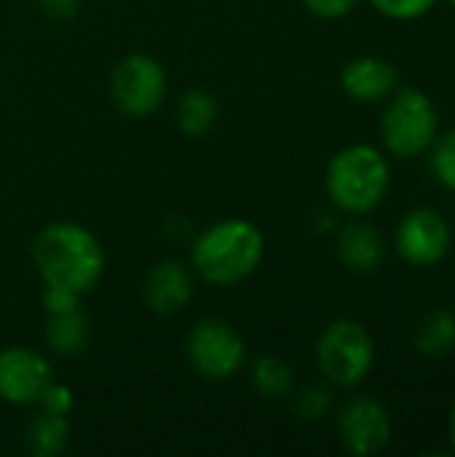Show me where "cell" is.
Masks as SVG:
<instances>
[{
	"instance_id": "5",
	"label": "cell",
	"mask_w": 455,
	"mask_h": 457,
	"mask_svg": "<svg viewBox=\"0 0 455 457\" xmlns=\"http://www.w3.org/2000/svg\"><path fill=\"white\" fill-rule=\"evenodd\" d=\"M375 364V343L370 329L354 319L327 324L316 343V367L335 388H357Z\"/></svg>"
},
{
	"instance_id": "8",
	"label": "cell",
	"mask_w": 455,
	"mask_h": 457,
	"mask_svg": "<svg viewBox=\"0 0 455 457\" xmlns=\"http://www.w3.org/2000/svg\"><path fill=\"white\" fill-rule=\"evenodd\" d=\"M394 244L400 257L413 268H434L453 246V230L442 212L432 206L413 209L402 217Z\"/></svg>"
},
{
	"instance_id": "13",
	"label": "cell",
	"mask_w": 455,
	"mask_h": 457,
	"mask_svg": "<svg viewBox=\"0 0 455 457\" xmlns=\"http://www.w3.org/2000/svg\"><path fill=\"white\" fill-rule=\"evenodd\" d=\"M335 252H338V260L346 270L367 276V273H375L381 268L383 254H386V244H383V236L375 225L354 220L338 230Z\"/></svg>"
},
{
	"instance_id": "18",
	"label": "cell",
	"mask_w": 455,
	"mask_h": 457,
	"mask_svg": "<svg viewBox=\"0 0 455 457\" xmlns=\"http://www.w3.org/2000/svg\"><path fill=\"white\" fill-rule=\"evenodd\" d=\"M249 383L263 399H287L295 391V370L279 356H257L249 367Z\"/></svg>"
},
{
	"instance_id": "24",
	"label": "cell",
	"mask_w": 455,
	"mask_h": 457,
	"mask_svg": "<svg viewBox=\"0 0 455 457\" xmlns=\"http://www.w3.org/2000/svg\"><path fill=\"white\" fill-rule=\"evenodd\" d=\"M43 13L56 19V21H70L80 13L83 8V0H38Z\"/></svg>"
},
{
	"instance_id": "26",
	"label": "cell",
	"mask_w": 455,
	"mask_h": 457,
	"mask_svg": "<svg viewBox=\"0 0 455 457\" xmlns=\"http://www.w3.org/2000/svg\"><path fill=\"white\" fill-rule=\"evenodd\" d=\"M448 3H451V5H453V8H455V0H448Z\"/></svg>"
},
{
	"instance_id": "21",
	"label": "cell",
	"mask_w": 455,
	"mask_h": 457,
	"mask_svg": "<svg viewBox=\"0 0 455 457\" xmlns=\"http://www.w3.org/2000/svg\"><path fill=\"white\" fill-rule=\"evenodd\" d=\"M370 5L392 21H413L426 16L437 0H370Z\"/></svg>"
},
{
	"instance_id": "23",
	"label": "cell",
	"mask_w": 455,
	"mask_h": 457,
	"mask_svg": "<svg viewBox=\"0 0 455 457\" xmlns=\"http://www.w3.org/2000/svg\"><path fill=\"white\" fill-rule=\"evenodd\" d=\"M303 5L308 8V13L333 21V19L349 16L359 5V0H303Z\"/></svg>"
},
{
	"instance_id": "6",
	"label": "cell",
	"mask_w": 455,
	"mask_h": 457,
	"mask_svg": "<svg viewBox=\"0 0 455 457\" xmlns=\"http://www.w3.org/2000/svg\"><path fill=\"white\" fill-rule=\"evenodd\" d=\"M169 94V75L158 59L142 51H131L118 59L110 72L113 104L134 120H145L161 110Z\"/></svg>"
},
{
	"instance_id": "9",
	"label": "cell",
	"mask_w": 455,
	"mask_h": 457,
	"mask_svg": "<svg viewBox=\"0 0 455 457\" xmlns=\"http://www.w3.org/2000/svg\"><path fill=\"white\" fill-rule=\"evenodd\" d=\"M54 380V367L40 351L27 345L0 351V402L11 407H38Z\"/></svg>"
},
{
	"instance_id": "16",
	"label": "cell",
	"mask_w": 455,
	"mask_h": 457,
	"mask_svg": "<svg viewBox=\"0 0 455 457\" xmlns=\"http://www.w3.org/2000/svg\"><path fill=\"white\" fill-rule=\"evenodd\" d=\"M24 445H27V453L35 457L62 455L67 450V445H70V420H67V415L40 410L27 426Z\"/></svg>"
},
{
	"instance_id": "17",
	"label": "cell",
	"mask_w": 455,
	"mask_h": 457,
	"mask_svg": "<svg viewBox=\"0 0 455 457\" xmlns=\"http://www.w3.org/2000/svg\"><path fill=\"white\" fill-rule=\"evenodd\" d=\"M416 348L426 359H445L455 351V311L434 308L416 329Z\"/></svg>"
},
{
	"instance_id": "22",
	"label": "cell",
	"mask_w": 455,
	"mask_h": 457,
	"mask_svg": "<svg viewBox=\"0 0 455 457\" xmlns=\"http://www.w3.org/2000/svg\"><path fill=\"white\" fill-rule=\"evenodd\" d=\"M38 407H40V410H46V412L70 415V412H72V407H75V394H72V388H70V386H64V383L54 380V383L46 388V394H43V399H40V404H38Z\"/></svg>"
},
{
	"instance_id": "20",
	"label": "cell",
	"mask_w": 455,
	"mask_h": 457,
	"mask_svg": "<svg viewBox=\"0 0 455 457\" xmlns=\"http://www.w3.org/2000/svg\"><path fill=\"white\" fill-rule=\"evenodd\" d=\"M429 150H432V171L437 182L455 193V129L437 137Z\"/></svg>"
},
{
	"instance_id": "25",
	"label": "cell",
	"mask_w": 455,
	"mask_h": 457,
	"mask_svg": "<svg viewBox=\"0 0 455 457\" xmlns=\"http://www.w3.org/2000/svg\"><path fill=\"white\" fill-rule=\"evenodd\" d=\"M448 434H451V445H453L455 453V402L453 407H451V415H448Z\"/></svg>"
},
{
	"instance_id": "14",
	"label": "cell",
	"mask_w": 455,
	"mask_h": 457,
	"mask_svg": "<svg viewBox=\"0 0 455 457\" xmlns=\"http://www.w3.org/2000/svg\"><path fill=\"white\" fill-rule=\"evenodd\" d=\"M43 340H46L48 351L62 356V359L80 356L91 343V321H88L83 305L46 313Z\"/></svg>"
},
{
	"instance_id": "7",
	"label": "cell",
	"mask_w": 455,
	"mask_h": 457,
	"mask_svg": "<svg viewBox=\"0 0 455 457\" xmlns=\"http://www.w3.org/2000/svg\"><path fill=\"white\" fill-rule=\"evenodd\" d=\"M185 356L196 375L212 383H223L244 367L247 343L231 321L206 316L190 327L185 337Z\"/></svg>"
},
{
	"instance_id": "1",
	"label": "cell",
	"mask_w": 455,
	"mask_h": 457,
	"mask_svg": "<svg viewBox=\"0 0 455 457\" xmlns=\"http://www.w3.org/2000/svg\"><path fill=\"white\" fill-rule=\"evenodd\" d=\"M32 265L46 287H59L75 295L91 292L107 268L102 241L78 222L43 225L29 246Z\"/></svg>"
},
{
	"instance_id": "4",
	"label": "cell",
	"mask_w": 455,
	"mask_h": 457,
	"mask_svg": "<svg viewBox=\"0 0 455 457\" xmlns=\"http://www.w3.org/2000/svg\"><path fill=\"white\" fill-rule=\"evenodd\" d=\"M440 137V115L432 96L421 88H397L381 115L383 147L402 161L424 155Z\"/></svg>"
},
{
	"instance_id": "12",
	"label": "cell",
	"mask_w": 455,
	"mask_h": 457,
	"mask_svg": "<svg viewBox=\"0 0 455 457\" xmlns=\"http://www.w3.org/2000/svg\"><path fill=\"white\" fill-rule=\"evenodd\" d=\"M341 88L354 102H386L400 88V72L381 56H357L341 70Z\"/></svg>"
},
{
	"instance_id": "11",
	"label": "cell",
	"mask_w": 455,
	"mask_h": 457,
	"mask_svg": "<svg viewBox=\"0 0 455 457\" xmlns=\"http://www.w3.org/2000/svg\"><path fill=\"white\" fill-rule=\"evenodd\" d=\"M196 295V273L180 260L156 262L142 278V300L156 316L182 313Z\"/></svg>"
},
{
	"instance_id": "15",
	"label": "cell",
	"mask_w": 455,
	"mask_h": 457,
	"mask_svg": "<svg viewBox=\"0 0 455 457\" xmlns=\"http://www.w3.org/2000/svg\"><path fill=\"white\" fill-rule=\"evenodd\" d=\"M177 126L185 137L201 139L220 120V102L206 88H188L177 99Z\"/></svg>"
},
{
	"instance_id": "2",
	"label": "cell",
	"mask_w": 455,
	"mask_h": 457,
	"mask_svg": "<svg viewBox=\"0 0 455 457\" xmlns=\"http://www.w3.org/2000/svg\"><path fill=\"white\" fill-rule=\"evenodd\" d=\"M265 257L263 230L244 217H228L204 228L190 246V270L204 284L228 289L247 281Z\"/></svg>"
},
{
	"instance_id": "10",
	"label": "cell",
	"mask_w": 455,
	"mask_h": 457,
	"mask_svg": "<svg viewBox=\"0 0 455 457\" xmlns=\"http://www.w3.org/2000/svg\"><path fill=\"white\" fill-rule=\"evenodd\" d=\"M392 415L375 396H354L338 415V434L346 450L357 457L378 455L392 442Z\"/></svg>"
},
{
	"instance_id": "3",
	"label": "cell",
	"mask_w": 455,
	"mask_h": 457,
	"mask_svg": "<svg viewBox=\"0 0 455 457\" xmlns=\"http://www.w3.org/2000/svg\"><path fill=\"white\" fill-rule=\"evenodd\" d=\"M392 169L375 145H349L338 150L324 169V190L335 209L362 217L378 209L389 193Z\"/></svg>"
},
{
	"instance_id": "19",
	"label": "cell",
	"mask_w": 455,
	"mask_h": 457,
	"mask_svg": "<svg viewBox=\"0 0 455 457\" xmlns=\"http://www.w3.org/2000/svg\"><path fill=\"white\" fill-rule=\"evenodd\" d=\"M290 396H292V410L303 423H319L322 418L330 415L333 396H330L327 386L311 383V386H303V388L292 391Z\"/></svg>"
}]
</instances>
